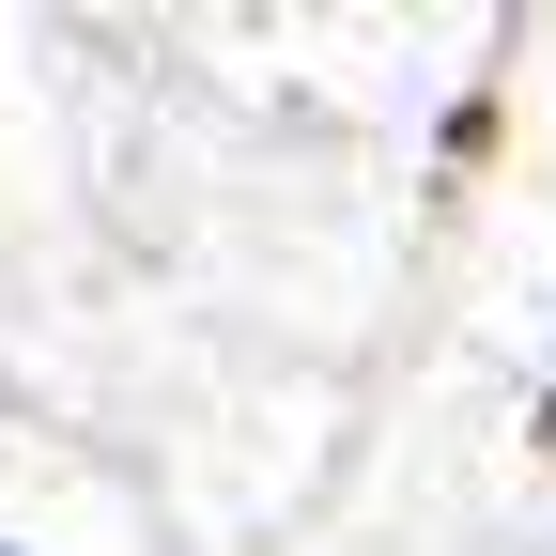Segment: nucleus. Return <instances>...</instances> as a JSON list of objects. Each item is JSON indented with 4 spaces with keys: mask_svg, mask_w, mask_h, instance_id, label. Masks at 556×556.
Segmentation results:
<instances>
[{
    "mask_svg": "<svg viewBox=\"0 0 556 556\" xmlns=\"http://www.w3.org/2000/svg\"><path fill=\"white\" fill-rule=\"evenodd\" d=\"M0 556H62V541H31V526H0Z\"/></svg>",
    "mask_w": 556,
    "mask_h": 556,
    "instance_id": "obj_1",
    "label": "nucleus"
},
{
    "mask_svg": "<svg viewBox=\"0 0 556 556\" xmlns=\"http://www.w3.org/2000/svg\"><path fill=\"white\" fill-rule=\"evenodd\" d=\"M541 556H556V526H541Z\"/></svg>",
    "mask_w": 556,
    "mask_h": 556,
    "instance_id": "obj_2",
    "label": "nucleus"
}]
</instances>
